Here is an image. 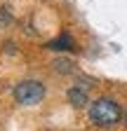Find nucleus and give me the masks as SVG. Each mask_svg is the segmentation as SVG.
Returning <instances> with one entry per match:
<instances>
[{"mask_svg": "<svg viewBox=\"0 0 127 131\" xmlns=\"http://www.w3.org/2000/svg\"><path fill=\"white\" fill-rule=\"evenodd\" d=\"M73 38L68 35V33H61V35L52 42H47V49H54V52H63V49H73Z\"/></svg>", "mask_w": 127, "mask_h": 131, "instance_id": "20e7f679", "label": "nucleus"}, {"mask_svg": "<svg viewBox=\"0 0 127 131\" xmlns=\"http://www.w3.org/2000/svg\"><path fill=\"white\" fill-rule=\"evenodd\" d=\"M54 68H59L61 73H68V70H71V61H66V59H59V61H54Z\"/></svg>", "mask_w": 127, "mask_h": 131, "instance_id": "39448f33", "label": "nucleus"}, {"mask_svg": "<svg viewBox=\"0 0 127 131\" xmlns=\"http://www.w3.org/2000/svg\"><path fill=\"white\" fill-rule=\"evenodd\" d=\"M87 119H89V124L99 126V129H113L122 122V108L111 96L94 98L87 108Z\"/></svg>", "mask_w": 127, "mask_h": 131, "instance_id": "f257e3e1", "label": "nucleus"}, {"mask_svg": "<svg viewBox=\"0 0 127 131\" xmlns=\"http://www.w3.org/2000/svg\"><path fill=\"white\" fill-rule=\"evenodd\" d=\"M125 124H127V112H125Z\"/></svg>", "mask_w": 127, "mask_h": 131, "instance_id": "423d86ee", "label": "nucleus"}, {"mask_svg": "<svg viewBox=\"0 0 127 131\" xmlns=\"http://www.w3.org/2000/svg\"><path fill=\"white\" fill-rule=\"evenodd\" d=\"M14 98L21 105H38L45 98V84L38 80H24L14 87Z\"/></svg>", "mask_w": 127, "mask_h": 131, "instance_id": "f03ea898", "label": "nucleus"}, {"mask_svg": "<svg viewBox=\"0 0 127 131\" xmlns=\"http://www.w3.org/2000/svg\"><path fill=\"white\" fill-rule=\"evenodd\" d=\"M68 103L73 105V108H83V105H87V103H92L89 101V91H87V84H73L71 89H68Z\"/></svg>", "mask_w": 127, "mask_h": 131, "instance_id": "7ed1b4c3", "label": "nucleus"}]
</instances>
